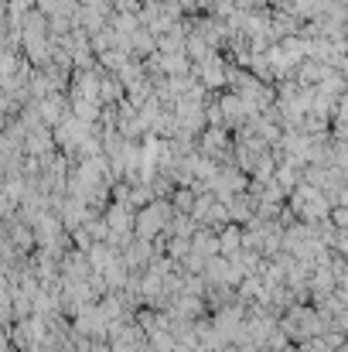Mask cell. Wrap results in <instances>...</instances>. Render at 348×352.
Wrapping results in <instances>:
<instances>
[{
  "mask_svg": "<svg viewBox=\"0 0 348 352\" xmlns=\"http://www.w3.org/2000/svg\"><path fill=\"white\" fill-rule=\"evenodd\" d=\"M294 339H308V336H314L318 329H321V322H318V315L314 311H294L290 318H287V325H283Z\"/></svg>",
  "mask_w": 348,
  "mask_h": 352,
  "instance_id": "1",
  "label": "cell"
}]
</instances>
